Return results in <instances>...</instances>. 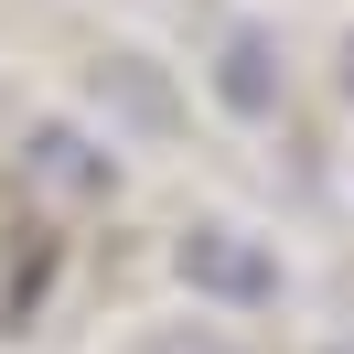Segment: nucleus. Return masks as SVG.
<instances>
[{
	"label": "nucleus",
	"mask_w": 354,
	"mask_h": 354,
	"mask_svg": "<svg viewBox=\"0 0 354 354\" xmlns=\"http://www.w3.org/2000/svg\"><path fill=\"white\" fill-rule=\"evenodd\" d=\"M183 279L215 290V301H279V268H268V247H247L236 225H194L183 236Z\"/></svg>",
	"instance_id": "obj_1"
},
{
	"label": "nucleus",
	"mask_w": 354,
	"mask_h": 354,
	"mask_svg": "<svg viewBox=\"0 0 354 354\" xmlns=\"http://www.w3.org/2000/svg\"><path fill=\"white\" fill-rule=\"evenodd\" d=\"M215 97L236 118H268L279 108V44L268 32H225V54H215Z\"/></svg>",
	"instance_id": "obj_2"
},
{
	"label": "nucleus",
	"mask_w": 354,
	"mask_h": 354,
	"mask_svg": "<svg viewBox=\"0 0 354 354\" xmlns=\"http://www.w3.org/2000/svg\"><path fill=\"white\" fill-rule=\"evenodd\" d=\"M32 172H44V183H65V194H108V161H97L75 129H44V140H32Z\"/></svg>",
	"instance_id": "obj_3"
},
{
	"label": "nucleus",
	"mask_w": 354,
	"mask_h": 354,
	"mask_svg": "<svg viewBox=\"0 0 354 354\" xmlns=\"http://www.w3.org/2000/svg\"><path fill=\"white\" fill-rule=\"evenodd\" d=\"M129 354H247V344H225V333H204V322H172V333H140Z\"/></svg>",
	"instance_id": "obj_4"
},
{
	"label": "nucleus",
	"mask_w": 354,
	"mask_h": 354,
	"mask_svg": "<svg viewBox=\"0 0 354 354\" xmlns=\"http://www.w3.org/2000/svg\"><path fill=\"white\" fill-rule=\"evenodd\" d=\"M344 97H354V44H344Z\"/></svg>",
	"instance_id": "obj_5"
},
{
	"label": "nucleus",
	"mask_w": 354,
	"mask_h": 354,
	"mask_svg": "<svg viewBox=\"0 0 354 354\" xmlns=\"http://www.w3.org/2000/svg\"><path fill=\"white\" fill-rule=\"evenodd\" d=\"M333 354H354V344H333Z\"/></svg>",
	"instance_id": "obj_6"
}]
</instances>
